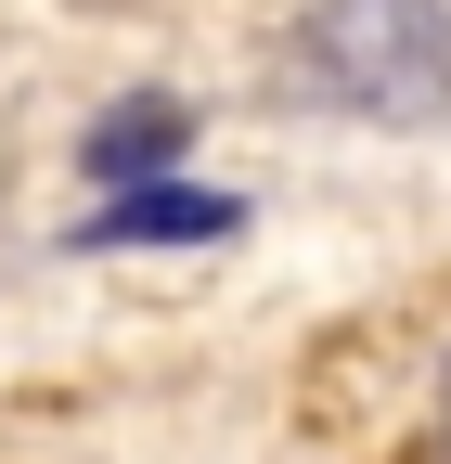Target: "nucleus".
I'll use <instances>...</instances> for the list:
<instances>
[{"label": "nucleus", "instance_id": "f257e3e1", "mask_svg": "<svg viewBox=\"0 0 451 464\" xmlns=\"http://www.w3.org/2000/svg\"><path fill=\"white\" fill-rule=\"evenodd\" d=\"M297 65L349 116H438L451 103V14L438 0H322L297 26Z\"/></svg>", "mask_w": 451, "mask_h": 464}, {"label": "nucleus", "instance_id": "f03ea898", "mask_svg": "<svg viewBox=\"0 0 451 464\" xmlns=\"http://www.w3.org/2000/svg\"><path fill=\"white\" fill-rule=\"evenodd\" d=\"M181 232H233V194H181V181H142L117 207H91L78 246H181Z\"/></svg>", "mask_w": 451, "mask_h": 464}, {"label": "nucleus", "instance_id": "7ed1b4c3", "mask_svg": "<svg viewBox=\"0 0 451 464\" xmlns=\"http://www.w3.org/2000/svg\"><path fill=\"white\" fill-rule=\"evenodd\" d=\"M181 130H194V116H181V103H155V91H142L130 116H103V130H91V181H142V168H155L168 142H181Z\"/></svg>", "mask_w": 451, "mask_h": 464}, {"label": "nucleus", "instance_id": "20e7f679", "mask_svg": "<svg viewBox=\"0 0 451 464\" xmlns=\"http://www.w3.org/2000/svg\"><path fill=\"white\" fill-rule=\"evenodd\" d=\"M438 439H451V374H438Z\"/></svg>", "mask_w": 451, "mask_h": 464}]
</instances>
